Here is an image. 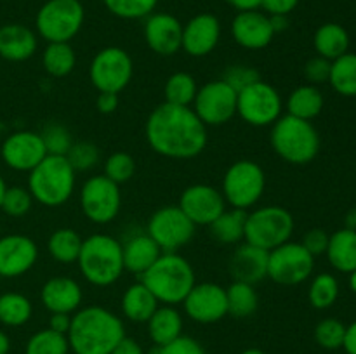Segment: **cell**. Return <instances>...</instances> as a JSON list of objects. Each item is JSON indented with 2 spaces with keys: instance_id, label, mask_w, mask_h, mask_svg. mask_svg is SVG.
<instances>
[{
  "instance_id": "obj_1",
  "label": "cell",
  "mask_w": 356,
  "mask_h": 354,
  "mask_svg": "<svg viewBox=\"0 0 356 354\" xmlns=\"http://www.w3.org/2000/svg\"><path fill=\"white\" fill-rule=\"evenodd\" d=\"M146 141L159 155L172 160H190L207 146V125L191 106L162 103L146 120Z\"/></svg>"
},
{
  "instance_id": "obj_2",
  "label": "cell",
  "mask_w": 356,
  "mask_h": 354,
  "mask_svg": "<svg viewBox=\"0 0 356 354\" xmlns=\"http://www.w3.org/2000/svg\"><path fill=\"white\" fill-rule=\"evenodd\" d=\"M66 337L70 351L75 354H110L125 337V328L115 312L89 305L72 316Z\"/></svg>"
},
{
  "instance_id": "obj_3",
  "label": "cell",
  "mask_w": 356,
  "mask_h": 354,
  "mask_svg": "<svg viewBox=\"0 0 356 354\" xmlns=\"http://www.w3.org/2000/svg\"><path fill=\"white\" fill-rule=\"evenodd\" d=\"M141 283L156 301L165 305L183 304L195 287V271L191 264L177 252H163L148 271L141 274Z\"/></svg>"
},
{
  "instance_id": "obj_4",
  "label": "cell",
  "mask_w": 356,
  "mask_h": 354,
  "mask_svg": "<svg viewBox=\"0 0 356 354\" xmlns=\"http://www.w3.org/2000/svg\"><path fill=\"white\" fill-rule=\"evenodd\" d=\"M76 262L82 276L94 287H110L125 271L122 243L101 233L83 239Z\"/></svg>"
},
{
  "instance_id": "obj_5",
  "label": "cell",
  "mask_w": 356,
  "mask_h": 354,
  "mask_svg": "<svg viewBox=\"0 0 356 354\" xmlns=\"http://www.w3.org/2000/svg\"><path fill=\"white\" fill-rule=\"evenodd\" d=\"M75 174L66 156L47 155L28 177V191L44 207H61L75 191Z\"/></svg>"
},
{
  "instance_id": "obj_6",
  "label": "cell",
  "mask_w": 356,
  "mask_h": 354,
  "mask_svg": "<svg viewBox=\"0 0 356 354\" xmlns=\"http://www.w3.org/2000/svg\"><path fill=\"white\" fill-rule=\"evenodd\" d=\"M270 141L273 151L292 165H306L318 155L320 149V135L315 125L291 115L275 121Z\"/></svg>"
},
{
  "instance_id": "obj_7",
  "label": "cell",
  "mask_w": 356,
  "mask_h": 354,
  "mask_svg": "<svg viewBox=\"0 0 356 354\" xmlns=\"http://www.w3.org/2000/svg\"><path fill=\"white\" fill-rule=\"evenodd\" d=\"M294 217L280 205H266L247 214L243 239L259 248L270 250L291 242Z\"/></svg>"
},
{
  "instance_id": "obj_8",
  "label": "cell",
  "mask_w": 356,
  "mask_h": 354,
  "mask_svg": "<svg viewBox=\"0 0 356 354\" xmlns=\"http://www.w3.org/2000/svg\"><path fill=\"white\" fill-rule=\"evenodd\" d=\"M86 10L80 0H47L38 9L35 26L47 44L70 42L82 30Z\"/></svg>"
},
{
  "instance_id": "obj_9",
  "label": "cell",
  "mask_w": 356,
  "mask_h": 354,
  "mask_svg": "<svg viewBox=\"0 0 356 354\" xmlns=\"http://www.w3.org/2000/svg\"><path fill=\"white\" fill-rule=\"evenodd\" d=\"M266 187V176L252 160L235 162L222 177V196L233 208L247 210L261 200Z\"/></svg>"
},
{
  "instance_id": "obj_10",
  "label": "cell",
  "mask_w": 356,
  "mask_h": 354,
  "mask_svg": "<svg viewBox=\"0 0 356 354\" xmlns=\"http://www.w3.org/2000/svg\"><path fill=\"white\" fill-rule=\"evenodd\" d=\"M236 115L252 127H268L282 117V97L270 83L259 82L236 92Z\"/></svg>"
},
{
  "instance_id": "obj_11",
  "label": "cell",
  "mask_w": 356,
  "mask_h": 354,
  "mask_svg": "<svg viewBox=\"0 0 356 354\" xmlns=\"http://www.w3.org/2000/svg\"><path fill=\"white\" fill-rule=\"evenodd\" d=\"M134 65L129 52L122 47H104L90 61L89 76L99 92L120 94L132 80Z\"/></svg>"
},
{
  "instance_id": "obj_12",
  "label": "cell",
  "mask_w": 356,
  "mask_h": 354,
  "mask_svg": "<svg viewBox=\"0 0 356 354\" xmlns=\"http://www.w3.org/2000/svg\"><path fill=\"white\" fill-rule=\"evenodd\" d=\"M315 269V257L296 242L268 252V278L278 285H299L308 280Z\"/></svg>"
},
{
  "instance_id": "obj_13",
  "label": "cell",
  "mask_w": 356,
  "mask_h": 354,
  "mask_svg": "<svg viewBox=\"0 0 356 354\" xmlns=\"http://www.w3.org/2000/svg\"><path fill=\"white\" fill-rule=\"evenodd\" d=\"M80 207L83 215L94 224H108L117 219L122 207V193L118 184L106 176H94L83 183L80 189Z\"/></svg>"
},
{
  "instance_id": "obj_14",
  "label": "cell",
  "mask_w": 356,
  "mask_h": 354,
  "mask_svg": "<svg viewBox=\"0 0 356 354\" xmlns=\"http://www.w3.org/2000/svg\"><path fill=\"white\" fill-rule=\"evenodd\" d=\"M197 226L183 214L177 205L162 207L149 217L146 233L162 252H177L191 242Z\"/></svg>"
},
{
  "instance_id": "obj_15",
  "label": "cell",
  "mask_w": 356,
  "mask_h": 354,
  "mask_svg": "<svg viewBox=\"0 0 356 354\" xmlns=\"http://www.w3.org/2000/svg\"><path fill=\"white\" fill-rule=\"evenodd\" d=\"M193 111L207 127L228 124L236 115V90L225 80H212L198 89Z\"/></svg>"
},
{
  "instance_id": "obj_16",
  "label": "cell",
  "mask_w": 356,
  "mask_h": 354,
  "mask_svg": "<svg viewBox=\"0 0 356 354\" xmlns=\"http://www.w3.org/2000/svg\"><path fill=\"white\" fill-rule=\"evenodd\" d=\"M177 207L195 226H211L226 210V200L218 187L193 184L181 193Z\"/></svg>"
},
{
  "instance_id": "obj_17",
  "label": "cell",
  "mask_w": 356,
  "mask_h": 354,
  "mask_svg": "<svg viewBox=\"0 0 356 354\" xmlns=\"http://www.w3.org/2000/svg\"><path fill=\"white\" fill-rule=\"evenodd\" d=\"M184 312L193 321L209 325L216 323L228 314V298L226 288L218 283H195L190 294L183 301Z\"/></svg>"
},
{
  "instance_id": "obj_18",
  "label": "cell",
  "mask_w": 356,
  "mask_h": 354,
  "mask_svg": "<svg viewBox=\"0 0 356 354\" xmlns=\"http://www.w3.org/2000/svg\"><path fill=\"white\" fill-rule=\"evenodd\" d=\"M0 155L9 169L31 172L47 156V149L38 132L17 130L2 142Z\"/></svg>"
},
{
  "instance_id": "obj_19",
  "label": "cell",
  "mask_w": 356,
  "mask_h": 354,
  "mask_svg": "<svg viewBox=\"0 0 356 354\" xmlns=\"http://www.w3.org/2000/svg\"><path fill=\"white\" fill-rule=\"evenodd\" d=\"M38 260V246L30 236H0V278H19Z\"/></svg>"
},
{
  "instance_id": "obj_20",
  "label": "cell",
  "mask_w": 356,
  "mask_h": 354,
  "mask_svg": "<svg viewBox=\"0 0 356 354\" xmlns=\"http://www.w3.org/2000/svg\"><path fill=\"white\" fill-rule=\"evenodd\" d=\"M221 38V23L214 14H197L183 26L181 49L191 58H204L211 54Z\"/></svg>"
},
{
  "instance_id": "obj_21",
  "label": "cell",
  "mask_w": 356,
  "mask_h": 354,
  "mask_svg": "<svg viewBox=\"0 0 356 354\" xmlns=\"http://www.w3.org/2000/svg\"><path fill=\"white\" fill-rule=\"evenodd\" d=\"M145 40L159 56H174L183 42V24L169 12H153L146 17Z\"/></svg>"
},
{
  "instance_id": "obj_22",
  "label": "cell",
  "mask_w": 356,
  "mask_h": 354,
  "mask_svg": "<svg viewBox=\"0 0 356 354\" xmlns=\"http://www.w3.org/2000/svg\"><path fill=\"white\" fill-rule=\"evenodd\" d=\"M232 35L240 47L259 51L271 44L275 30L268 14L259 10H243L233 17Z\"/></svg>"
},
{
  "instance_id": "obj_23",
  "label": "cell",
  "mask_w": 356,
  "mask_h": 354,
  "mask_svg": "<svg viewBox=\"0 0 356 354\" xmlns=\"http://www.w3.org/2000/svg\"><path fill=\"white\" fill-rule=\"evenodd\" d=\"M229 273L233 281L256 285L268 278V252L250 243H242L229 259Z\"/></svg>"
},
{
  "instance_id": "obj_24",
  "label": "cell",
  "mask_w": 356,
  "mask_h": 354,
  "mask_svg": "<svg viewBox=\"0 0 356 354\" xmlns=\"http://www.w3.org/2000/svg\"><path fill=\"white\" fill-rule=\"evenodd\" d=\"M82 288L73 278L56 276L44 283L40 290V301L49 312H66L72 314L80 307Z\"/></svg>"
},
{
  "instance_id": "obj_25",
  "label": "cell",
  "mask_w": 356,
  "mask_h": 354,
  "mask_svg": "<svg viewBox=\"0 0 356 354\" xmlns=\"http://www.w3.org/2000/svg\"><path fill=\"white\" fill-rule=\"evenodd\" d=\"M37 35L24 24L10 23L0 26V58L21 62L37 52Z\"/></svg>"
},
{
  "instance_id": "obj_26",
  "label": "cell",
  "mask_w": 356,
  "mask_h": 354,
  "mask_svg": "<svg viewBox=\"0 0 356 354\" xmlns=\"http://www.w3.org/2000/svg\"><path fill=\"white\" fill-rule=\"evenodd\" d=\"M162 253L163 252L160 250V246L149 238L148 233H145V235H134L122 245L125 271L139 274V276L145 271H148Z\"/></svg>"
},
{
  "instance_id": "obj_27",
  "label": "cell",
  "mask_w": 356,
  "mask_h": 354,
  "mask_svg": "<svg viewBox=\"0 0 356 354\" xmlns=\"http://www.w3.org/2000/svg\"><path fill=\"white\" fill-rule=\"evenodd\" d=\"M148 333L155 346H167L183 335V316L174 305L163 304L148 319Z\"/></svg>"
},
{
  "instance_id": "obj_28",
  "label": "cell",
  "mask_w": 356,
  "mask_h": 354,
  "mask_svg": "<svg viewBox=\"0 0 356 354\" xmlns=\"http://www.w3.org/2000/svg\"><path fill=\"white\" fill-rule=\"evenodd\" d=\"M159 301L141 281L131 285L122 297V312L134 323H148Z\"/></svg>"
},
{
  "instance_id": "obj_29",
  "label": "cell",
  "mask_w": 356,
  "mask_h": 354,
  "mask_svg": "<svg viewBox=\"0 0 356 354\" xmlns=\"http://www.w3.org/2000/svg\"><path fill=\"white\" fill-rule=\"evenodd\" d=\"M327 257L334 269L341 273H351L356 269V231L339 229L329 238Z\"/></svg>"
},
{
  "instance_id": "obj_30",
  "label": "cell",
  "mask_w": 356,
  "mask_h": 354,
  "mask_svg": "<svg viewBox=\"0 0 356 354\" xmlns=\"http://www.w3.org/2000/svg\"><path fill=\"white\" fill-rule=\"evenodd\" d=\"M316 52L322 58L334 61L346 54L350 49V35L344 30V26L337 23H325L316 30L315 38H313Z\"/></svg>"
},
{
  "instance_id": "obj_31",
  "label": "cell",
  "mask_w": 356,
  "mask_h": 354,
  "mask_svg": "<svg viewBox=\"0 0 356 354\" xmlns=\"http://www.w3.org/2000/svg\"><path fill=\"white\" fill-rule=\"evenodd\" d=\"M287 110L291 117L301 118V120L312 121L313 118L318 117L323 110V96L318 90V87L312 85H301L298 89L292 90L287 101Z\"/></svg>"
},
{
  "instance_id": "obj_32",
  "label": "cell",
  "mask_w": 356,
  "mask_h": 354,
  "mask_svg": "<svg viewBox=\"0 0 356 354\" xmlns=\"http://www.w3.org/2000/svg\"><path fill=\"white\" fill-rule=\"evenodd\" d=\"M245 219L247 210H240V208L225 210L209 226L212 238L219 243H225V245H236L243 239Z\"/></svg>"
},
{
  "instance_id": "obj_33",
  "label": "cell",
  "mask_w": 356,
  "mask_h": 354,
  "mask_svg": "<svg viewBox=\"0 0 356 354\" xmlns=\"http://www.w3.org/2000/svg\"><path fill=\"white\" fill-rule=\"evenodd\" d=\"M83 239L72 228H59L49 236L47 250L59 264H73L79 260Z\"/></svg>"
},
{
  "instance_id": "obj_34",
  "label": "cell",
  "mask_w": 356,
  "mask_h": 354,
  "mask_svg": "<svg viewBox=\"0 0 356 354\" xmlns=\"http://www.w3.org/2000/svg\"><path fill=\"white\" fill-rule=\"evenodd\" d=\"M44 69L54 78L70 75L76 65V56L70 42H52L42 54Z\"/></svg>"
},
{
  "instance_id": "obj_35",
  "label": "cell",
  "mask_w": 356,
  "mask_h": 354,
  "mask_svg": "<svg viewBox=\"0 0 356 354\" xmlns=\"http://www.w3.org/2000/svg\"><path fill=\"white\" fill-rule=\"evenodd\" d=\"M226 298H228V314L235 318H249L259 307V295L254 285L243 283V281H233L226 288Z\"/></svg>"
},
{
  "instance_id": "obj_36",
  "label": "cell",
  "mask_w": 356,
  "mask_h": 354,
  "mask_svg": "<svg viewBox=\"0 0 356 354\" xmlns=\"http://www.w3.org/2000/svg\"><path fill=\"white\" fill-rule=\"evenodd\" d=\"M329 82L332 89L341 96H356V54L346 52L341 58L334 59Z\"/></svg>"
},
{
  "instance_id": "obj_37",
  "label": "cell",
  "mask_w": 356,
  "mask_h": 354,
  "mask_svg": "<svg viewBox=\"0 0 356 354\" xmlns=\"http://www.w3.org/2000/svg\"><path fill=\"white\" fill-rule=\"evenodd\" d=\"M33 305L23 294L7 292L0 295V323L6 326H23L30 321Z\"/></svg>"
},
{
  "instance_id": "obj_38",
  "label": "cell",
  "mask_w": 356,
  "mask_h": 354,
  "mask_svg": "<svg viewBox=\"0 0 356 354\" xmlns=\"http://www.w3.org/2000/svg\"><path fill=\"white\" fill-rule=\"evenodd\" d=\"M198 92L197 82L190 73L177 71L167 78L163 85V94H165V103L176 104V106H191L195 96Z\"/></svg>"
},
{
  "instance_id": "obj_39",
  "label": "cell",
  "mask_w": 356,
  "mask_h": 354,
  "mask_svg": "<svg viewBox=\"0 0 356 354\" xmlns=\"http://www.w3.org/2000/svg\"><path fill=\"white\" fill-rule=\"evenodd\" d=\"M70 344L68 337L54 332L51 328H44L33 333L26 344L24 354H68Z\"/></svg>"
},
{
  "instance_id": "obj_40",
  "label": "cell",
  "mask_w": 356,
  "mask_h": 354,
  "mask_svg": "<svg viewBox=\"0 0 356 354\" xmlns=\"http://www.w3.org/2000/svg\"><path fill=\"white\" fill-rule=\"evenodd\" d=\"M339 297V283L336 276L329 273H322L315 276L309 287L308 298L309 304L316 309H329Z\"/></svg>"
},
{
  "instance_id": "obj_41",
  "label": "cell",
  "mask_w": 356,
  "mask_h": 354,
  "mask_svg": "<svg viewBox=\"0 0 356 354\" xmlns=\"http://www.w3.org/2000/svg\"><path fill=\"white\" fill-rule=\"evenodd\" d=\"M104 7L122 19H143L153 14L159 0H103Z\"/></svg>"
},
{
  "instance_id": "obj_42",
  "label": "cell",
  "mask_w": 356,
  "mask_h": 354,
  "mask_svg": "<svg viewBox=\"0 0 356 354\" xmlns=\"http://www.w3.org/2000/svg\"><path fill=\"white\" fill-rule=\"evenodd\" d=\"M136 174V162L129 153L118 151L108 156L106 163H104V176L115 184H124L132 179Z\"/></svg>"
},
{
  "instance_id": "obj_43",
  "label": "cell",
  "mask_w": 356,
  "mask_h": 354,
  "mask_svg": "<svg viewBox=\"0 0 356 354\" xmlns=\"http://www.w3.org/2000/svg\"><path fill=\"white\" fill-rule=\"evenodd\" d=\"M31 205H33V196L28 191V187L10 186L6 189L0 208L9 217H23L30 212Z\"/></svg>"
},
{
  "instance_id": "obj_44",
  "label": "cell",
  "mask_w": 356,
  "mask_h": 354,
  "mask_svg": "<svg viewBox=\"0 0 356 354\" xmlns=\"http://www.w3.org/2000/svg\"><path fill=\"white\" fill-rule=\"evenodd\" d=\"M40 135L45 144V149H47V155L66 156V153L70 151V148L73 144L70 130L61 124L45 125Z\"/></svg>"
},
{
  "instance_id": "obj_45",
  "label": "cell",
  "mask_w": 356,
  "mask_h": 354,
  "mask_svg": "<svg viewBox=\"0 0 356 354\" xmlns=\"http://www.w3.org/2000/svg\"><path fill=\"white\" fill-rule=\"evenodd\" d=\"M344 335H346V326L339 319L327 318L316 325L315 339L318 346L323 349H339L344 344Z\"/></svg>"
},
{
  "instance_id": "obj_46",
  "label": "cell",
  "mask_w": 356,
  "mask_h": 354,
  "mask_svg": "<svg viewBox=\"0 0 356 354\" xmlns=\"http://www.w3.org/2000/svg\"><path fill=\"white\" fill-rule=\"evenodd\" d=\"M66 158L75 170H89L99 160V149L92 142H73L70 151L66 153Z\"/></svg>"
},
{
  "instance_id": "obj_47",
  "label": "cell",
  "mask_w": 356,
  "mask_h": 354,
  "mask_svg": "<svg viewBox=\"0 0 356 354\" xmlns=\"http://www.w3.org/2000/svg\"><path fill=\"white\" fill-rule=\"evenodd\" d=\"M221 80H225L232 89H235L236 92H240L245 87L252 85V83L259 82L261 75L256 68H250V66L245 65H235L229 66L225 71V76Z\"/></svg>"
},
{
  "instance_id": "obj_48",
  "label": "cell",
  "mask_w": 356,
  "mask_h": 354,
  "mask_svg": "<svg viewBox=\"0 0 356 354\" xmlns=\"http://www.w3.org/2000/svg\"><path fill=\"white\" fill-rule=\"evenodd\" d=\"M148 354H207L202 344L191 337H177L167 346H153Z\"/></svg>"
},
{
  "instance_id": "obj_49",
  "label": "cell",
  "mask_w": 356,
  "mask_h": 354,
  "mask_svg": "<svg viewBox=\"0 0 356 354\" xmlns=\"http://www.w3.org/2000/svg\"><path fill=\"white\" fill-rule=\"evenodd\" d=\"M330 68H332V61L316 56V58L309 59L305 66V76L312 85H320V83L329 82L330 78Z\"/></svg>"
},
{
  "instance_id": "obj_50",
  "label": "cell",
  "mask_w": 356,
  "mask_h": 354,
  "mask_svg": "<svg viewBox=\"0 0 356 354\" xmlns=\"http://www.w3.org/2000/svg\"><path fill=\"white\" fill-rule=\"evenodd\" d=\"M329 238L330 236L327 235V231H323V229H320V228H315V229H309V231L306 233L305 238H302L301 245L305 246V248L308 250L313 257H316V255H322V253L327 252V246H329Z\"/></svg>"
},
{
  "instance_id": "obj_51",
  "label": "cell",
  "mask_w": 356,
  "mask_h": 354,
  "mask_svg": "<svg viewBox=\"0 0 356 354\" xmlns=\"http://www.w3.org/2000/svg\"><path fill=\"white\" fill-rule=\"evenodd\" d=\"M299 0H263L261 7L270 16H289L298 7Z\"/></svg>"
},
{
  "instance_id": "obj_52",
  "label": "cell",
  "mask_w": 356,
  "mask_h": 354,
  "mask_svg": "<svg viewBox=\"0 0 356 354\" xmlns=\"http://www.w3.org/2000/svg\"><path fill=\"white\" fill-rule=\"evenodd\" d=\"M118 103H120V97L115 92H99V96H97L96 99L97 111L103 115L113 113L118 108Z\"/></svg>"
},
{
  "instance_id": "obj_53",
  "label": "cell",
  "mask_w": 356,
  "mask_h": 354,
  "mask_svg": "<svg viewBox=\"0 0 356 354\" xmlns=\"http://www.w3.org/2000/svg\"><path fill=\"white\" fill-rule=\"evenodd\" d=\"M70 325H72V316L66 314V312H51L47 328L63 333V335H68Z\"/></svg>"
},
{
  "instance_id": "obj_54",
  "label": "cell",
  "mask_w": 356,
  "mask_h": 354,
  "mask_svg": "<svg viewBox=\"0 0 356 354\" xmlns=\"http://www.w3.org/2000/svg\"><path fill=\"white\" fill-rule=\"evenodd\" d=\"M110 354H145L143 347L131 337H124Z\"/></svg>"
},
{
  "instance_id": "obj_55",
  "label": "cell",
  "mask_w": 356,
  "mask_h": 354,
  "mask_svg": "<svg viewBox=\"0 0 356 354\" xmlns=\"http://www.w3.org/2000/svg\"><path fill=\"white\" fill-rule=\"evenodd\" d=\"M343 347L348 354H356V321L346 326V335H344Z\"/></svg>"
},
{
  "instance_id": "obj_56",
  "label": "cell",
  "mask_w": 356,
  "mask_h": 354,
  "mask_svg": "<svg viewBox=\"0 0 356 354\" xmlns=\"http://www.w3.org/2000/svg\"><path fill=\"white\" fill-rule=\"evenodd\" d=\"M226 2L238 12H243V10H257L263 0H226Z\"/></svg>"
},
{
  "instance_id": "obj_57",
  "label": "cell",
  "mask_w": 356,
  "mask_h": 354,
  "mask_svg": "<svg viewBox=\"0 0 356 354\" xmlns=\"http://www.w3.org/2000/svg\"><path fill=\"white\" fill-rule=\"evenodd\" d=\"M270 19H271V24H273L275 33H278V31H284L285 28L289 26L287 16H270Z\"/></svg>"
},
{
  "instance_id": "obj_58",
  "label": "cell",
  "mask_w": 356,
  "mask_h": 354,
  "mask_svg": "<svg viewBox=\"0 0 356 354\" xmlns=\"http://www.w3.org/2000/svg\"><path fill=\"white\" fill-rule=\"evenodd\" d=\"M10 351V339L6 332L0 330V354H9Z\"/></svg>"
},
{
  "instance_id": "obj_59",
  "label": "cell",
  "mask_w": 356,
  "mask_h": 354,
  "mask_svg": "<svg viewBox=\"0 0 356 354\" xmlns=\"http://www.w3.org/2000/svg\"><path fill=\"white\" fill-rule=\"evenodd\" d=\"M346 229H351V231H356V208H351L350 212L346 214Z\"/></svg>"
},
{
  "instance_id": "obj_60",
  "label": "cell",
  "mask_w": 356,
  "mask_h": 354,
  "mask_svg": "<svg viewBox=\"0 0 356 354\" xmlns=\"http://www.w3.org/2000/svg\"><path fill=\"white\" fill-rule=\"evenodd\" d=\"M6 189H7V184L6 180H3V177L0 176V205H2V198L3 194H6Z\"/></svg>"
},
{
  "instance_id": "obj_61",
  "label": "cell",
  "mask_w": 356,
  "mask_h": 354,
  "mask_svg": "<svg viewBox=\"0 0 356 354\" xmlns=\"http://www.w3.org/2000/svg\"><path fill=\"white\" fill-rule=\"evenodd\" d=\"M350 288L356 294V269L350 273Z\"/></svg>"
},
{
  "instance_id": "obj_62",
  "label": "cell",
  "mask_w": 356,
  "mask_h": 354,
  "mask_svg": "<svg viewBox=\"0 0 356 354\" xmlns=\"http://www.w3.org/2000/svg\"><path fill=\"white\" fill-rule=\"evenodd\" d=\"M242 354H266V353H264V351H261V349H256V347H250V349L243 351Z\"/></svg>"
},
{
  "instance_id": "obj_63",
  "label": "cell",
  "mask_w": 356,
  "mask_h": 354,
  "mask_svg": "<svg viewBox=\"0 0 356 354\" xmlns=\"http://www.w3.org/2000/svg\"><path fill=\"white\" fill-rule=\"evenodd\" d=\"M0 233H2V229H0ZM0 236H2V235H0Z\"/></svg>"
}]
</instances>
